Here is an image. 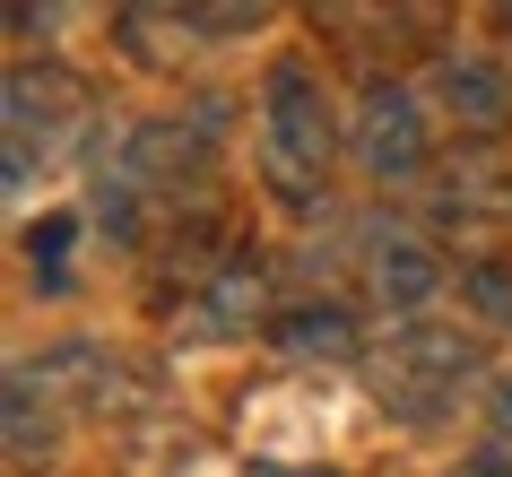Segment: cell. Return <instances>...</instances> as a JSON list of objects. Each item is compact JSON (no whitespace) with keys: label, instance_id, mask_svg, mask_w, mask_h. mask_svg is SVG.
Listing matches in <instances>:
<instances>
[{"label":"cell","instance_id":"5b68a950","mask_svg":"<svg viewBox=\"0 0 512 477\" xmlns=\"http://www.w3.org/2000/svg\"><path fill=\"white\" fill-rule=\"evenodd\" d=\"M356 165L374 174V183H408L417 165H426V105L408 96L400 79H365V96H356V131H348Z\"/></svg>","mask_w":512,"mask_h":477},{"label":"cell","instance_id":"7c38bea8","mask_svg":"<svg viewBox=\"0 0 512 477\" xmlns=\"http://www.w3.org/2000/svg\"><path fill=\"white\" fill-rule=\"evenodd\" d=\"M44 382L61 391V408H105L113 399V365H105V347L96 339H70L44 356Z\"/></svg>","mask_w":512,"mask_h":477},{"label":"cell","instance_id":"9a60e30c","mask_svg":"<svg viewBox=\"0 0 512 477\" xmlns=\"http://www.w3.org/2000/svg\"><path fill=\"white\" fill-rule=\"evenodd\" d=\"M452 477H512V451H504V443H486V451H469Z\"/></svg>","mask_w":512,"mask_h":477},{"label":"cell","instance_id":"5bb4252c","mask_svg":"<svg viewBox=\"0 0 512 477\" xmlns=\"http://www.w3.org/2000/svg\"><path fill=\"white\" fill-rule=\"evenodd\" d=\"M460 287H469V304H478V321H495V330H512V269H504V261H478V269H460Z\"/></svg>","mask_w":512,"mask_h":477},{"label":"cell","instance_id":"30bf717a","mask_svg":"<svg viewBox=\"0 0 512 477\" xmlns=\"http://www.w3.org/2000/svg\"><path fill=\"white\" fill-rule=\"evenodd\" d=\"M434 287H443L434 243H417V235H382V243H374V295L391 304V313H417Z\"/></svg>","mask_w":512,"mask_h":477},{"label":"cell","instance_id":"3957f363","mask_svg":"<svg viewBox=\"0 0 512 477\" xmlns=\"http://www.w3.org/2000/svg\"><path fill=\"white\" fill-rule=\"evenodd\" d=\"M79 122H87L79 79H61L53 61H44V70H35V61H27V70H9V191H27L35 183V148L61 157Z\"/></svg>","mask_w":512,"mask_h":477},{"label":"cell","instance_id":"e0dca14e","mask_svg":"<svg viewBox=\"0 0 512 477\" xmlns=\"http://www.w3.org/2000/svg\"><path fill=\"white\" fill-rule=\"evenodd\" d=\"M252 477H313V469H252Z\"/></svg>","mask_w":512,"mask_h":477},{"label":"cell","instance_id":"8992f818","mask_svg":"<svg viewBox=\"0 0 512 477\" xmlns=\"http://www.w3.org/2000/svg\"><path fill=\"white\" fill-rule=\"evenodd\" d=\"M434 105L452 113L460 131H504L512 122V79H504V61L495 53H443L434 61Z\"/></svg>","mask_w":512,"mask_h":477},{"label":"cell","instance_id":"9c48e42d","mask_svg":"<svg viewBox=\"0 0 512 477\" xmlns=\"http://www.w3.org/2000/svg\"><path fill=\"white\" fill-rule=\"evenodd\" d=\"M278 356H296V365H339V356H356V321L339 313V304H287V313L270 321Z\"/></svg>","mask_w":512,"mask_h":477},{"label":"cell","instance_id":"8fae6325","mask_svg":"<svg viewBox=\"0 0 512 477\" xmlns=\"http://www.w3.org/2000/svg\"><path fill=\"white\" fill-rule=\"evenodd\" d=\"M113 35H122V53H131L139 70H174V61L191 53V35H200V18H191V9H122Z\"/></svg>","mask_w":512,"mask_h":477},{"label":"cell","instance_id":"52a82bcc","mask_svg":"<svg viewBox=\"0 0 512 477\" xmlns=\"http://www.w3.org/2000/svg\"><path fill=\"white\" fill-rule=\"evenodd\" d=\"M61 391L44 382V373H9V408H0V425H9V469L35 477L61 460Z\"/></svg>","mask_w":512,"mask_h":477},{"label":"cell","instance_id":"277c9868","mask_svg":"<svg viewBox=\"0 0 512 477\" xmlns=\"http://www.w3.org/2000/svg\"><path fill=\"white\" fill-rule=\"evenodd\" d=\"M434 226L460 235V243H495L512 226V157L495 139H478V148H460V157L443 165V183H434Z\"/></svg>","mask_w":512,"mask_h":477},{"label":"cell","instance_id":"2e32d148","mask_svg":"<svg viewBox=\"0 0 512 477\" xmlns=\"http://www.w3.org/2000/svg\"><path fill=\"white\" fill-rule=\"evenodd\" d=\"M495 425H504V434H512V373H504V382H495Z\"/></svg>","mask_w":512,"mask_h":477},{"label":"cell","instance_id":"6da1fadb","mask_svg":"<svg viewBox=\"0 0 512 477\" xmlns=\"http://www.w3.org/2000/svg\"><path fill=\"white\" fill-rule=\"evenodd\" d=\"M330 157H339V113H330L322 70L304 53H278L270 79H261V165H270V183L296 209H313Z\"/></svg>","mask_w":512,"mask_h":477},{"label":"cell","instance_id":"ba28073f","mask_svg":"<svg viewBox=\"0 0 512 477\" xmlns=\"http://www.w3.org/2000/svg\"><path fill=\"white\" fill-rule=\"evenodd\" d=\"M270 304V261L261 252H226L217 269H200V313H209L217 339H243Z\"/></svg>","mask_w":512,"mask_h":477},{"label":"cell","instance_id":"7a4b0ae2","mask_svg":"<svg viewBox=\"0 0 512 477\" xmlns=\"http://www.w3.org/2000/svg\"><path fill=\"white\" fill-rule=\"evenodd\" d=\"M469 373H478V339H460V330H443V321H400V330L382 339V356H374L382 399H391L408 425H434L460 399Z\"/></svg>","mask_w":512,"mask_h":477},{"label":"cell","instance_id":"4fadbf2b","mask_svg":"<svg viewBox=\"0 0 512 477\" xmlns=\"http://www.w3.org/2000/svg\"><path fill=\"white\" fill-rule=\"evenodd\" d=\"M70 235H79L70 217H44V226L27 235V269H35V295H61V287H70Z\"/></svg>","mask_w":512,"mask_h":477}]
</instances>
